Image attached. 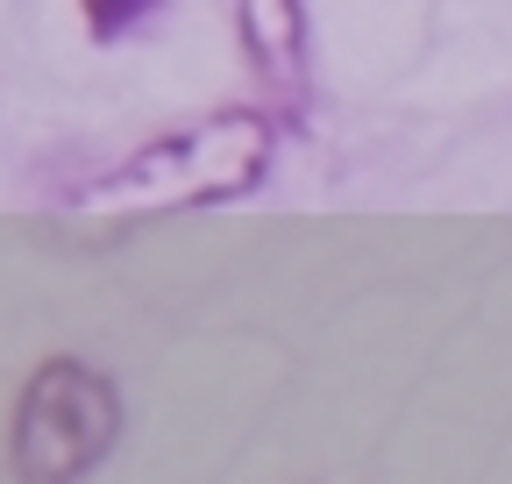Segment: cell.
I'll list each match as a JSON object with an SVG mask.
<instances>
[{
    "label": "cell",
    "mask_w": 512,
    "mask_h": 484,
    "mask_svg": "<svg viewBox=\"0 0 512 484\" xmlns=\"http://www.w3.org/2000/svg\"><path fill=\"white\" fill-rule=\"evenodd\" d=\"M121 435L114 385L79 356H50L15 406V470L22 484H79L93 463H107Z\"/></svg>",
    "instance_id": "7a4b0ae2"
},
{
    "label": "cell",
    "mask_w": 512,
    "mask_h": 484,
    "mask_svg": "<svg viewBox=\"0 0 512 484\" xmlns=\"http://www.w3.org/2000/svg\"><path fill=\"white\" fill-rule=\"evenodd\" d=\"M242 43L256 57V72L299 100V86H306V72H299V57H306V15L299 8H242Z\"/></svg>",
    "instance_id": "3957f363"
},
{
    "label": "cell",
    "mask_w": 512,
    "mask_h": 484,
    "mask_svg": "<svg viewBox=\"0 0 512 484\" xmlns=\"http://www.w3.org/2000/svg\"><path fill=\"white\" fill-rule=\"evenodd\" d=\"M157 8L150 0H100V8H86V29L100 36V43H114V36H128V29H143Z\"/></svg>",
    "instance_id": "277c9868"
},
{
    "label": "cell",
    "mask_w": 512,
    "mask_h": 484,
    "mask_svg": "<svg viewBox=\"0 0 512 484\" xmlns=\"http://www.w3.org/2000/svg\"><path fill=\"white\" fill-rule=\"evenodd\" d=\"M271 150H278L271 114L228 107V114L192 121V129H178V136H157L150 150H136L128 164H114L107 178H93L86 193H72V207L79 214H100V221H143V214L242 200V193L264 186Z\"/></svg>",
    "instance_id": "6da1fadb"
}]
</instances>
